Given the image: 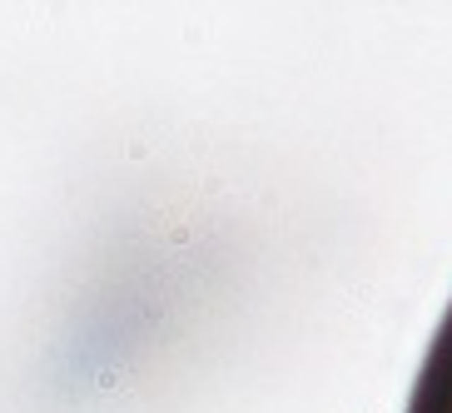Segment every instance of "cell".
<instances>
[{"label":"cell","mask_w":452,"mask_h":413,"mask_svg":"<svg viewBox=\"0 0 452 413\" xmlns=\"http://www.w3.org/2000/svg\"><path fill=\"white\" fill-rule=\"evenodd\" d=\"M407 413H452V309H447L442 329L432 334V349H427L422 373L412 383Z\"/></svg>","instance_id":"1"}]
</instances>
